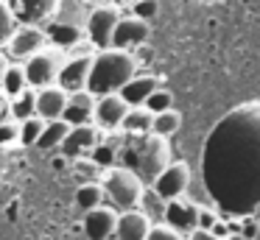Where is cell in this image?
Returning <instances> with one entry per match:
<instances>
[{"label":"cell","mask_w":260,"mask_h":240,"mask_svg":"<svg viewBox=\"0 0 260 240\" xmlns=\"http://www.w3.org/2000/svg\"><path fill=\"white\" fill-rule=\"evenodd\" d=\"M202 179L207 195L232 218H254L260 204V115L249 104L226 115L204 145Z\"/></svg>","instance_id":"cell-1"},{"label":"cell","mask_w":260,"mask_h":240,"mask_svg":"<svg viewBox=\"0 0 260 240\" xmlns=\"http://www.w3.org/2000/svg\"><path fill=\"white\" fill-rule=\"evenodd\" d=\"M137 76V59L132 50H95L90 64V76H87V92L101 98V95H118V89Z\"/></svg>","instance_id":"cell-2"},{"label":"cell","mask_w":260,"mask_h":240,"mask_svg":"<svg viewBox=\"0 0 260 240\" xmlns=\"http://www.w3.org/2000/svg\"><path fill=\"white\" fill-rule=\"evenodd\" d=\"M118 159H123V167H129L143 184H151L157 173L171 162V145L157 134L126 137L123 148L118 151Z\"/></svg>","instance_id":"cell-3"},{"label":"cell","mask_w":260,"mask_h":240,"mask_svg":"<svg viewBox=\"0 0 260 240\" xmlns=\"http://www.w3.org/2000/svg\"><path fill=\"white\" fill-rule=\"evenodd\" d=\"M143 187L146 184L123 165H112L101 170V190L109 195V201L118 210H135L143 195Z\"/></svg>","instance_id":"cell-4"},{"label":"cell","mask_w":260,"mask_h":240,"mask_svg":"<svg viewBox=\"0 0 260 240\" xmlns=\"http://www.w3.org/2000/svg\"><path fill=\"white\" fill-rule=\"evenodd\" d=\"M64 64V50L53 48V45H45L42 50H37L34 56L23 61V76L28 89H45L53 87L59 78V70Z\"/></svg>","instance_id":"cell-5"},{"label":"cell","mask_w":260,"mask_h":240,"mask_svg":"<svg viewBox=\"0 0 260 240\" xmlns=\"http://www.w3.org/2000/svg\"><path fill=\"white\" fill-rule=\"evenodd\" d=\"M120 9H115L112 3H101V6H92L90 17L84 22V33H87V42L92 45V50H107L112 45V31L120 20Z\"/></svg>","instance_id":"cell-6"},{"label":"cell","mask_w":260,"mask_h":240,"mask_svg":"<svg viewBox=\"0 0 260 240\" xmlns=\"http://www.w3.org/2000/svg\"><path fill=\"white\" fill-rule=\"evenodd\" d=\"M190 187V165L187 162H174L171 159L162 170L157 173V179L151 182V190L157 198L162 201H174V198H182Z\"/></svg>","instance_id":"cell-7"},{"label":"cell","mask_w":260,"mask_h":240,"mask_svg":"<svg viewBox=\"0 0 260 240\" xmlns=\"http://www.w3.org/2000/svg\"><path fill=\"white\" fill-rule=\"evenodd\" d=\"M48 45L45 39V28L40 25H17L12 33V39L6 42V61H25L28 56H34L37 50H42Z\"/></svg>","instance_id":"cell-8"},{"label":"cell","mask_w":260,"mask_h":240,"mask_svg":"<svg viewBox=\"0 0 260 240\" xmlns=\"http://www.w3.org/2000/svg\"><path fill=\"white\" fill-rule=\"evenodd\" d=\"M12 17L17 20V25H45L53 17L56 0H6Z\"/></svg>","instance_id":"cell-9"},{"label":"cell","mask_w":260,"mask_h":240,"mask_svg":"<svg viewBox=\"0 0 260 240\" xmlns=\"http://www.w3.org/2000/svg\"><path fill=\"white\" fill-rule=\"evenodd\" d=\"M199 210L193 201H182V198H174V201H165V210H162V223L171 226L174 232L179 234H190L193 229H199Z\"/></svg>","instance_id":"cell-10"},{"label":"cell","mask_w":260,"mask_h":240,"mask_svg":"<svg viewBox=\"0 0 260 240\" xmlns=\"http://www.w3.org/2000/svg\"><path fill=\"white\" fill-rule=\"evenodd\" d=\"M148 22L137 20V17H120L118 25L112 31V45L109 48H118V50H135L143 48L148 42Z\"/></svg>","instance_id":"cell-11"},{"label":"cell","mask_w":260,"mask_h":240,"mask_svg":"<svg viewBox=\"0 0 260 240\" xmlns=\"http://www.w3.org/2000/svg\"><path fill=\"white\" fill-rule=\"evenodd\" d=\"M126 109L129 106L123 104L120 95H101V98H95V106H92V126L98 131H115L123 120Z\"/></svg>","instance_id":"cell-12"},{"label":"cell","mask_w":260,"mask_h":240,"mask_svg":"<svg viewBox=\"0 0 260 240\" xmlns=\"http://www.w3.org/2000/svg\"><path fill=\"white\" fill-rule=\"evenodd\" d=\"M104 131H98L92 123H84V126H70V131L64 134V140L59 143V151L64 156H87L95 143L101 140Z\"/></svg>","instance_id":"cell-13"},{"label":"cell","mask_w":260,"mask_h":240,"mask_svg":"<svg viewBox=\"0 0 260 240\" xmlns=\"http://www.w3.org/2000/svg\"><path fill=\"white\" fill-rule=\"evenodd\" d=\"M92 53L90 56H64V64L59 70L56 87H62L64 92H79L87 87V76H90Z\"/></svg>","instance_id":"cell-14"},{"label":"cell","mask_w":260,"mask_h":240,"mask_svg":"<svg viewBox=\"0 0 260 240\" xmlns=\"http://www.w3.org/2000/svg\"><path fill=\"white\" fill-rule=\"evenodd\" d=\"M154 223L143 215L140 210H123L118 218H115V240H146L148 237V229Z\"/></svg>","instance_id":"cell-15"},{"label":"cell","mask_w":260,"mask_h":240,"mask_svg":"<svg viewBox=\"0 0 260 240\" xmlns=\"http://www.w3.org/2000/svg\"><path fill=\"white\" fill-rule=\"evenodd\" d=\"M64 104H68V92L56 84L45 89H34V115L40 120H59Z\"/></svg>","instance_id":"cell-16"},{"label":"cell","mask_w":260,"mask_h":240,"mask_svg":"<svg viewBox=\"0 0 260 240\" xmlns=\"http://www.w3.org/2000/svg\"><path fill=\"white\" fill-rule=\"evenodd\" d=\"M92 106H95V95H90L87 89L68 92V104H64V109H62V120L68 123V126L92 123Z\"/></svg>","instance_id":"cell-17"},{"label":"cell","mask_w":260,"mask_h":240,"mask_svg":"<svg viewBox=\"0 0 260 240\" xmlns=\"http://www.w3.org/2000/svg\"><path fill=\"white\" fill-rule=\"evenodd\" d=\"M90 3H84V0H56V9H53V22H59V25H70V28H79V31H84V22L87 17H90Z\"/></svg>","instance_id":"cell-18"},{"label":"cell","mask_w":260,"mask_h":240,"mask_svg":"<svg viewBox=\"0 0 260 240\" xmlns=\"http://www.w3.org/2000/svg\"><path fill=\"white\" fill-rule=\"evenodd\" d=\"M115 212L109 207H95L84 215V232L90 240H109L115 232Z\"/></svg>","instance_id":"cell-19"},{"label":"cell","mask_w":260,"mask_h":240,"mask_svg":"<svg viewBox=\"0 0 260 240\" xmlns=\"http://www.w3.org/2000/svg\"><path fill=\"white\" fill-rule=\"evenodd\" d=\"M154 89H157V78L154 76H132L129 81L118 89V95L123 98L126 106H143Z\"/></svg>","instance_id":"cell-20"},{"label":"cell","mask_w":260,"mask_h":240,"mask_svg":"<svg viewBox=\"0 0 260 240\" xmlns=\"http://www.w3.org/2000/svg\"><path fill=\"white\" fill-rule=\"evenodd\" d=\"M118 128L126 134V137H143V134H151V112H148L146 106H129Z\"/></svg>","instance_id":"cell-21"},{"label":"cell","mask_w":260,"mask_h":240,"mask_svg":"<svg viewBox=\"0 0 260 240\" xmlns=\"http://www.w3.org/2000/svg\"><path fill=\"white\" fill-rule=\"evenodd\" d=\"M48 22H51V25L45 28V39H48V42H53V48L70 50L76 42H81V33H84V31L70 28V25H59V22H53V20H48Z\"/></svg>","instance_id":"cell-22"},{"label":"cell","mask_w":260,"mask_h":240,"mask_svg":"<svg viewBox=\"0 0 260 240\" xmlns=\"http://www.w3.org/2000/svg\"><path fill=\"white\" fill-rule=\"evenodd\" d=\"M70 131V126L59 117V120H45V126H42L40 137H37V148L40 151H51V148H59V143L64 140V134Z\"/></svg>","instance_id":"cell-23"},{"label":"cell","mask_w":260,"mask_h":240,"mask_svg":"<svg viewBox=\"0 0 260 240\" xmlns=\"http://www.w3.org/2000/svg\"><path fill=\"white\" fill-rule=\"evenodd\" d=\"M179 128H182V115L176 109H165V112L151 115V134H157V137L168 140V137H174Z\"/></svg>","instance_id":"cell-24"},{"label":"cell","mask_w":260,"mask_h":240,"mask_svg":"<svg viewBox=\"0 0 260 240\" xmlns=\"http://www.w3.org/2000/svg\"><path fill=\"white\" fill-rule=\"evenodd\" d=\"M23 89H28L25 76H23V64H17V61H9L6 70H3V78H0V92L9 95V98H14V95H20Z\"/></svg>","instance_id":"cell-25"},{"label":"cell","mask_w":260,"mask_h":240,"mask_svg":"<svg viewBox=\"0 0 260 240\" xmlns=\"http://www.w3.org/2000/svg\"><path fill=\"white\" fill-rule=\"evenodd\" d=\"M101 201H104V190L98 182H81L79 184V190H76V207L79 210L90 212L95 207H101Z\"/></svg>","instance_id":"cell-26"},{"label":"cell","mask_w":260,"mask_h":240,"mask_svg":"<svg viewBox=\"0 0 260 240\" xmlns=\"http://www.w3.org/2000/svg\"><path fill=\"white\" fill-rule=\"evenodd\" d=\"M25 117H34V89H23L12 98V120L20 123Z\"/></svg>","instance_id":"cell-27"},{"label":"cell","mask_w":260,"mask_h":240,"mask_svg":"<svg viewBox=\"0 0 260 240\" xmlns=\"http://www.w3.org/2000/svg\"><path fill=\"white\" fill-rule=\"evenodd\" d=\"M42 126H45V120H40V117H25V120H20V134H17V143L20 145H34L37 137H40Z\"/></svg>","instance_id":"cell-28"},{"label":"cell","mask_w":260,"mask_h":240,"mask_svg":"<svg viewBox=\"0 0 260 240\" xmlns=\"http://www.w3.org/2000/svg\"><path fill=\"white\" fill-rule=\"evenodd\" d=\"M137 207H143L140 212L148 218V221H154V218H162L165 201L157 198V195H154V190H146V187H143V195H140V201H137Z\"/></svg>","instance_id":"cell-29"},{"label":"cell","mask_w":260,"mask_h":240,"mask_svg":"<svg viewBox=\"0 0 260 240\" xmlns=\"http://www.w3.org/2000/svg\"><path fill=\"white\" fill-rule=\"evenodd\" d=\"M143 106H146L151 115L165 112V109H174V95H171L168 89H159V87H157V89H154V92L146 98V104H143Z\"/></svg>","instance_id":"cell-30"},{"label":"cell","mask_w":260,"mask_h":240,"mask_svg":"<svg viewBox=\"0 0 260 240\" xmlns=\"http://www.w3.org/2000/svg\"><path fill=\"white\" fill-rule=\"evenodd\" d=\"M14 28H17V20L12 17V11H9L6 0H0V50L6 48V42L12 39Z\"/></svg>","instance_id":"cell-31"},{"label":"cell","mask_w":260,"mask_h":240,"mask_svg":"<svg viewBox=\"0 0 260 240\" xmlns=\"http://www.w3.org/2000/svg\"><path fill=\"white\" fill-rule=\"evenodd\" d=\"M132 11H135L132 17H137V20H143V22H151V20H157V14H159V0H135V3H132Z\"/></svg>","instance_id":"cell-32"},{"label":"cell","mask_w":260,"mask_h":240,"mask_svg":"<svg viewBox=\"0 0 260 240\" xmlns=\"http://www.w3.org/2000/svg\"><path fill=\"white\" fill-rule=\"evenodd\" d=\"M146 240H185L179 232H174L171 226H165V223H157V226L148 229V237Z\"/></svg>","instance_id":"cell-33"},{"label":"cell","mask_w":260,"mask_h":240,"mask_svg":"<svg viewBox=\"0 0 260 240\" xmlns=\"http://www.w3.org/2000/svg\"><path fill=\"white\" fill-rule=\"evenodd\" d=\"M17 134H20V123H17V120L0 123V145H12V143H17Z\"/></svg>","instance_id":"cell-34"},{"label":"cell","mask_w":260,"mask_h":240,"mask_svg":"<svg viewBox=\"0 0 260 240\" xmlns=\"http://www.w3.org/2000/svg\"><path fill=\"white\" fill-rule=\"evenodd\" d=\"M12 120V98L0 92V123Z\"/></svg>","instance_id":"cell-35"},{"label":"cell","mask_w":260,"mask_h":240,"mask_svg":"<svg viewBox=\"0 0 260 240\" xmlns=\"http://www.w3.org/2000/svg\"><path fill=\"white\" fill-rule=\"evenodd\" d=\"M187 240H224V237H218V234H213L210 229H193V232L187 234Z\"/></svg>","instance_id":"cell-36"},{"label":"cell","mask_w":260,"mask_h":240,"mask_svg":"<svg viewBox=\"0 0 260 240\" xmlns=\"http://www.w3.org/2000/svg\"><path fill=\"white\" fill-rule=\"evenodd\" d=\"M109 3H112L115 9H132V3H135V0H109Z\"/></svg>","instance_id":"cell-37"},{"label":"cell","mask_w":260,"mask_h":240,"mask_svg":"<svg viewBox=\"0 0 260 240\" xmlns=\"http://www.w3.org/2000/svg\"><path fill=\"white\" fill-rule=\"evenodd\" d=\"M6 64H9V61H6V56L0 53V78H3V70H6Z\"/></svg>","instance_id":"cell-38"},{"label":"cell","mask_w":260,"mask_h":240,"mask_svg":"<svg viewBox=\"0 0 260 240\" xmlns=\"http://www.w3.org/2000/svg\"><path fill=\"white\" fill-rule=\"evenodd\" d=\"M84 3H90V6H101V3H109V0H84Z\"/></svg>","instance_id":"cell-39"}]
</instances>
